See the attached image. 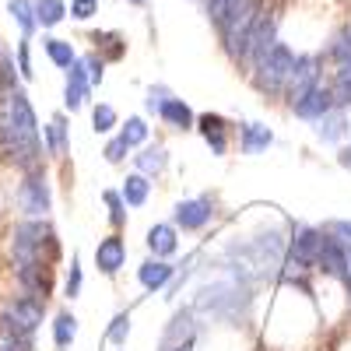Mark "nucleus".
<instances>
[{
    "instance_id": "f257e3e1",
    "label": "nucleus",
    "mask_w": 351,
    "mask_h": 351,
    "mask_svg": "<svg viewBox=\"0 0 351 351\" xmlns=\"http://www.w3.org/2000/svg\"><path fill=\"white\" fill-rule=\"evenodd\" d=\"M263 14V4L260 0H228L225 11L218 14L215 21V32H218V43L225 49V56L236 67L246 64V49H250V36Z\"/></svg>"
},
{
    "instance_id": "f03ea898",
    "label": "nucleus",
    "mask_w": 351,
    "mask_h": 351,
    "mask_svg": "<svg viewBox=\"0 0 351 351\" xmlns=\"http://www.w3.org/2000/svg\"><path fill=\"white\" fill-rule=\"evenodd\" d=\"M295 60H299V53L291 49L285 39H278L246 74H250V81H253V88H256L260 95L281 99L288 92V81H291V71H295Z\"/></svg>"
},
{
    "instance_id": "7ed1b4c3",
    "label": "nucleus",
    "mask_w": 351,
    "mask_h": 351,
    "mask_svg": "<svg viewBox=\"0 0 351 351\" xmlns=\"http://www.w3.org/2000/svg\"><path fill=\"white\" fill-rule=\"evenodd\" d=\"M60 246H56V236L46 218H25L14 225L11 232V256L14 267H25V263H53Z\"/></svg>"
},
{
    "instance_id": "20e7f679",
    "label": "nucleus",
    "mask_w": 351,
    "mask_h": 351,
    "mask_svg": "<svg viewBox=\"0 0 351 351\" xmlns=\"http://www.w3.org/2000/svg\"><path fill=\"white\" fill-rule=\"evenodd\" d=\"M46 319V302L32 295H14L0 306V334H21L32 337Z\"/></svg>"
},
{
    "instance_id": "39448f33",
    "label": "nucleus",
    "mask_w": 351,
    "mask_h": 351,
    "mask_svg": "<svg viewBox=\"0 0 351 351\" xmlns=\"http://www.w3.org/2000/svg\"><path fill=\"white\" fill-rule=\"evenodd\" d=\"M14 204L25 218H46L53 211V190L43 169L25 172V180L18 183V193H14Z\"/></svg>"
},
{
    "instance_id": "423d86ee",
    "label": "nucleus",
    "mask_w": 351,
    "mask_h": 351,
    "mask_svg": "<svg viewBox=\"0 0 351 351\" xmlns=\"http://www.w3.org/2000/svg\"><path fill=\"white\" fill-rule=\"evenodd\" d=\"M285 102H288V112L295 116V120H302V123H316V120H324L327 112L337 109L334 92H330L327 81L313 84V88H302V92H295V95H285Z\"/></svg>"
},
{
    "instance_id": "0eeeda50",
    "label": "nucleus",
    "mask_w": 351,
    "mask_h": 351,
    "mask_svg": "<svg viewBox=\"0 0 351 351\" xmlns=\"http://www.w3.org/2000/svg\"><path fill=\"white\" fill-rule=\"evenodd\" d=\"M218 208L211 197H186L172 208V225L180 232H204L211 221H215Z\"/></svg>"
},
{
    "instance_id": "6e6552de",
    "label": "nucleus",
    "mask_w": 351,
    "mask_h": 351,
    "mask_svg": "<svg viewBox=\"0 0 351 351\" xmlns=\"http://www.w3.org/2000/svg\"><path fill=\"white\" fill-rule=\"evenodd\" d=\"M4 116H8V123H11L18 134L39 141V120H36V109H32V102H28L25 88H18V92H11V95L4 99Z\"/></svg>"
},
{
    "instance_id": "1a4fd4ad",
    "label": "nucleus",
    "mask_w": 351,
    "mask_h": 351,
    "mask_svg": "<svg viewBox=\"0 0 351 351\" xmlns=\"http://www.w3.org/2000/svg\"><path fill=\"white\" fill-rule=\"evenodd\" d=\"M316 271L324 278H334L344 285L348 278V246L341 239H334L330 232H324V243H319V253H316Z\"/></svg>"
},
{
    "instance_id": "9d476101",
    "label": "nucleus",
    "mask_w": 351,
    "mask_h": 351,
    "mask_svg": "<svg viewBox=\"0 0 351 351\" xmlns=\"http://www.w3.org/2000/svg\"><path fill=\"white\" fill-rule=\"evenodd\" d=\"M123 267H127V243H123L120 232H109V236L99 239V246H95V271L102 278H116Z\"/></svg>"
},
{
    "instance_id": "9b49d317",
    "label": "nucleus",
    "mask_w": 351,
    "mask_h": 351,
    "mask_svg": "<svg viewBox=\"0 0 351 351\" xmlns=\"http://www.w3.org/2000/svg\"><path fill=\"white\" fill-rule=\"evenodd\" d=\"M193 130L204 137V144L211 148L215 158H225V155H228V134H232V123L225 120L221 112H200Z\"/></svg>"
},
{
    "instance_id": "f8f14e48",
    "label": "nucleus",
    "mask_w": 351,
    "mask_h": 351,
    "mask_svg": "<svg viewBox=\"0 0 351 351\" xmlns=\"http://www.w3.org/2000/svg\"><path fill=\"white\" fill-rule=\"evenodd\" d=\"M67 77H64V109L67 112H77V109H84L88 106V99H92V81H88V71H84V64H81V56L64 71Z\"/></svg>"
},
{
    "instance_id": "ddd939ff",
    "label": "nucleus",
    "mask_w": 351,
    "mask_h": 351,
    "mask_svg": "<svg viewBox=\"0 0 351 351\" xmlns=\"http://www.w3.org/2000/svg\"><path fill=\"white\" fill-rule=\"evenodd\" d=\"M313 84H324V53H299L295 71H291V81H288V92H285V95H295V92H302V88H313Z\"/></svg>"
},
{
    "instance_id": "4468645a",
    "label": "nucleus",
    "mask_w": 351,
    "mask_h": 351,
    "mask_svg": "<svg viewBox=\"0 0 351 351\" xmlns=\"http://www.w3.org/2000/svg\"><path fill=\"white\" fill-rule=\"evenodd\" d=\"M236 137H239V152L243 155H263L274 144V130L267 123H256V120H239L236 123Z\"/></svg>"
},
{
    "instance_id": "2eb2a0df",
    "label": "nucleus",
    "mask_w": 351,
    "mask_h": 351,
    "mask_svg": "<svg viewBox=\"0 0 351 351\" xmlns=\"http://www.w3.org/2000/svg\"><path fill=\"white\" fill-rule=\"evenodd\" d=\"M176 271H180V263H169V260H155V256H148L137 267V281H141V288L144 291H162V288H169V281L176 278Z\"/></svg>"
},
{
    "instance_id": "dca6fc26",
    "label": "nucleus",
    "mask_w": 351,
    "mask_h": 351,
    "mask_svg": "<svg viewBox=\"0 0 351 351\" xmlns=\"http://www.w3.org/2000/svg\"><path fill=\"white\" fill-rule=\"evenodd\" d=\"M148 253L155 260H169L180 253V228H176L172 221H158L148 228Z\"/></svg>"
},
{
    "instance_id": "f3484780",
    "label": "nucleus",
    "mask_w": 351,
    "mask_h": 351,
    "mask_svg": "<svg viewBox=\"0 0 351 351\" xmlns=\"http://www.w3.org/2000/svg\"><path fill=\"white\" fill-rule=\"evenodd\" d=\"M313 134H316V141H324V144H341V141L351 134V116H348V109H334V112L324 116V120H316V123H313Z\"/></svg>"
},
{
    "instance_id": "a211bd4d",
    "label": "nucleus",
    "mask_w": 351,
    "mask_h": 351,
    "mask_svg": "<svg viewBox=\"0 0 351 351\" xmlns=\"http://www.w3.org/2000/svg\"><path fill=\"white\" fill-rule=\"evenodd\" d=\"M158 120L169 127V130H180V134H186V130H193L197 127V112L180 99V95H172L162 109H158Z\"/></svg>"
},
{
    "instance_id": "6ab92c4d",
    "label": "nucleus",
    "mask_w": 351,
    "mask_h": 351,
    "mask_svg": "<svg viewBox=\"0 0 351 351\" xmlns=\"http://www.w3.org/2000/svg\"><path fill=\"white\" fill-rule=\"evenodd\" d=\"M134 165H137L141 176L155 180V176H162L169 169V148H165V144H144V148L134 155Z\"/></svg>"
},
{
    "instance_id": "aec40b11",
    "label": "nucleus",
    "mask_w": 351,
    "mask_h": 351,
    "mask_svg": "<svg viewBox=\"0 0 351 351\" xmlns=\"http://www.w3.org/2000/svg\"><path fill=\"white\" fill-rule=\"evenodd\" d=\"M43 137H46V152L53 158H60L67 148H71V127H67V116L64 112H53V120L43 127Z\"/></svg>"
},
{
    "instance_id": "412c9836",
    "label": "nucleus",
    "mask_w": 351,
    "mask_h": 351,
    "mask_svg": "<svg viewBox=\"0 0 351 351\" xmlns=\"http://www.w3.org/2000/svg\"><path fill=\"white\" fill-rule=\"evenodd\" d=\"M8 14L18 25L21 39H32L39 32V18H36V0H8Z\"/></svg>"
},
{
    "instance_id": "4be33fe9",
    "label": "nucleus",
    "mask_w": 351,
    "mask_h": 351,
    "mask_svg": "<svg viewBox=\"0 0 351 351\" xmlns=\"http://www.w3.org/2000/svg\"><path fill=\"white\" fill-rule=\"evenodd\" d=\"M120 197H123V204L127 208H144V204L152 200V180L148 176H141V172H130L127 180H123V186H120Z\"/></svg>"
},
{
    "instance_id": "5701e85b",
    "label": "nucleus",
    "mask_w": 351,
    "mask_h": 351,
    "mask_svg": "<svg viewBox=\"0 0 351 351\" xmlns=\"http://www.w3.org/2000/svg\"><path fill=\"white\" fill-rule=\"evenodd\" d=\"M43 53H46V60H49L53 67H60V71H67V67L77 60L74 43H71V39H60V36H46V39H43Z\"/></svg>"
},
{
    "instance_id": "b1692460",
    "label": "nucleus",
    "mask_w": 351,
    "mask_h": 351,
    "mask_svg": "<svg viewBox=\"0 0 351 351\" xmlns=\"http://www.w3.org/2000/svg\"><path fill=\"white\" fill-rule=\"evenodd\" d=\"M53 344L60 348V351H67L71 344H74V337H77V316L71 313V309H60L53 316Z\"/></svg>"
},
{
    "instance_id": "393cba45",
    "label": "nucleus",
    "mask_w": 351,
    "mask_h": 351,
    "mask_svg": "<svg viewBox=\"0 0 351 351\" xmlns=\"http://www.w3.org/2000/svg\"><path fill=\"white\" fill-rule=\"evenodd\" d=\"M330 92H334V102L337 109H351V60L348 64H337L330 71Z\"/></svg>"
},
{
    "instance_id": "a878e982",
    "label": "nucleus",
    "mask_w": 351,
    "mask_h": 351,
    "mask_svg": "<svg viewBox=\"0 0 351 351\" xmlns=\"http://www.w3.org/2000/svg\"><path fill=\"white\" fill-rule=\"evenodd\" d=\"M36 18H39V28H56L67 21V0H36Z\"/></svg>"
},
{
    "instance_id": "bb28decb",
    "label": "nucleus",
    "mask_w": 351,
    "mask_h": 351,
    "mask_svg": "<svg viewBox=\"0 0 351 351\" xmlns=\"http://www.w3.org/2000/svg\"><path fill=\"white\" fill-rule=\"evenodd\" d=\"M120 137L130 144V152H134V148H144V144H148L152 127H148L144 116H127V123H120Z\"/></svg>"
},
{
    "instance_id": "cd10ccee",
    "label": "nucleus",
    "mask_w": 351,
    "mask_h": 351,
    "mask_svg": "<svg viewBox=\"0 0 351 351\" xmlns=\"http://www.w3.org/2000/svg\"><path fill=\"white\" fill-rule=\"evenodd\" d=\"M92 43H95V53L106 49V56H102L106 64L109 60H123L127 56V43H123L120 32H92Z\"/></svg>"
},
{
    "instance_id": "c85d7f7f",
    "label": "nucleus",
    "mask_w": 351,
    "mask_h": 351,
    "mask_svg": "<svg viewBox=\"0 0 351 351\" xmlns=\"http://www.w3.org/2000/svg\"><path fill=\"white\" fill-rule=\"evenodd\" d=\"M324 60H330L334 67L351 60V36H348V25L341 28V32H334V36H330V43L324 46Z\"/></svg>"
},
{
    "instance_id": "c756f323",
    "label": "nucleus",
    "mask_w": 351,
    "mask_h": 351,
    "mask_svg": "<svg viewBox=\"0 0 351 351\" xmlns=\"http://www.w3.org/2000/svg\"><path fill=\"white\" fill-rule=\"evenodd\" d=\"M120 127V112H116L109 102H95L92 106V130L95 134H112Z\"/></svg>"
},
{
    "instance_id": "7c9ffc66",
    "label": "nucleus",
    "mask_w": 351,
    "mask_h": 351,
    "mask_svg": "<svg viewBox=\"0 0 351 351\" xmlns=\"http://www.w3.org/2000/svg\"><path fill=\"white\" fill-rule=\"evenodd\" d=\"M127 337H130V313H116L112 324L106 327V344L112 348H127Z\"/></svg>"
},
{
    "instance_id": "2f4dec72",
    "label": "nucleus",
    "mask_w": 351,
    "mask_h": 351,
    "mask_svg": "<svg viewBox=\"0 0 351 351\" xmlns=\"http://www.w3.org/2000/svg\"><path fill=\"white\" fill-rule=\"evenodd\" d=\"M102 200L109 204V221H112V232H120L127 225V204L120 197V190H102Z\"/></svg>"
},
{
    "instance_id": "473e14b6",
    "label": "nucleus",
    "mask_w": 351,
    "mask_h": 351,
    "mask_svg": "<svg viewBox=\"0 0 351 351\" xmlns=\"http://www.w3.org/2000/svg\"><path fill=\"white\" fill-rule=\"evenodd\" d=\"M81 285H84L81 256L74 253V256H71V267H67V278H64V295H67V299H77V295H81Z\"/></svg>"
},
{
    "instance_id": "72a5a7b5",
    "label": "nucleus",
    "mask_w": 351,
    "mask_h": 351,
    "mask_svg": "<svg viewBox=\"0 0 351 351\" xmlns=\"http://www.w3.org/2000/svg\"><path fill=\"white\" fill-rule=\"evenodd\" d=\"M172 95H176V92H172L169 84H152L148 92H144V109H148L152 116H158V109H162Z\"/></svg>"
},
{
    "instance_id": "f704fd0d",
    "label": "nucleus",
    "mask_w": 351,
    "mask_h": 351,
    "mask_svg": "<svg viewBox=\"0 0 351 351\" xmlns=\"http://www.w3.org/2000/svg\"><path fill=\"white\" fill-rule=\"evenodd\" d=\"M32 39H21L18 46H14V64H18V74H21V81H32L36 77V71H32V46H28Z\"/></svg>"
},
{
    "instance_id": "c9c22d12",
    "label": "nucleus",
    "mask_w": 351,
    "mask_h": 351,
    "mask_svg": "<svg viewBox=\"0 0 351 351\" xmlns=\"http://www.w3.org/2000/svg\"><path fill=\"white\" fill-rule=\"evenodd\" d=\"M102 155H106V162H109V165H123V162H127V155H130V144H127L120 134H116V137H109V141H106Z\"/></svg>"
},
{
    "instance_id": "e433bc0d",
    "label": "nucleus",
    "mask_w": 351,
    "mask_h": 351,
    "mask_svg": "<svg viewBox=\"0 0 351 351\" xmlns=\"http://www.w3.org/2000/svg\"><path fill=\"white\" fill-rule=\"evenodd\" d=\"M81 64H84V71H88V81H92V88L106 81V60H102L99 53H84Z\"/></svg>"
},
{
    "instance_id": "4c0bfd02",
    "label": "nucleus",
    "mask_w": 351,
    "mask_h": 351,
    "mask_svg": "<svg viewBox=\"0 0 351 351\" xmlns=\"http://www.w3.org/2000/svg\"><path fill=\"white\" fill-rule=\"evenodd\" d=\"M67 14H71L74 21H92V18L99 14V0H71Z\"/></svg>"
},
{
    "instance_id": "58836bf2",
    "label": "nucleus",
    "mask_w": 351,
    "mask_h": 351,
    "mask_svg": "<svg viewBox=\"0 0 351 351\" xmlns=\"http://www.w3.org/2000/svg\"><path fill=\"white\" fill-rule=\"evenodd\" d=\"M0 351H36V341L21 334H0Z\"/></svg>"
},
{
    "instance_id": "ea45409f",
    "label": "nucleus",
    "mask_w": 351,
    "mask_h": 351,
    "mask_svg": "<svg viewBox=\"0 0 351 351\" xmlns=\"http://www.w3.org/2000/svg\"><path fill=\"white\" fill-rule=\"evenodd\" d=\"M324 232H330L334 239H341L344 246H351V218H330L324 225Z\"/></svg>"
},
{
    "instance_id": "a19ab883",
    "label": "nucleus",
    "mask_w": 351,
    "mask_h": 351,
    "mask_svg": "<svg viewBox=\"0 0 351 351\" xmlns=\"http://www.w3.org/2000/svg\"><path fill=\"white\" fill-rule=\"evenodd\" d=\"M337 165L351 172V144H341V148H337Z\"/></svg>"
},
{
    "instance_id": "79ce46f5",
    "label": "nucleus",
    "mask_w": 351,
    "mask_h": 351,
    "mask_svg": "<svg viewBox=\"0 0 351 351\" xmlns=\"http://www.w3.org/2000/svg\"><path fill=\"white\" fill-rule=\"evenodd\" d=\"M344 288H348V295H351V246H348V278H344Z\"/></svg>"
},
{
    "instance_id": "37998d69",
    "label": "nucleus",
    "mask_w": 351,
    "mask_h": 351,
    "mask_svg": "<svg viewBox=\"0 0 351 351\" xmlns=\"http://www.w3.org/2000/svg\"><path fill=\"white\" fill-rule=\"evenodd\" d=\"M127 4H134V8H144V4H148V0H127Z\"/></svg>"
},
{
    "instance_id": "c03bdc74",
    "label": "nucleus",
    "mask_w": 351,
    "mask_h": 351,
    "mask_svg": "<svg viewBox=\"0 0 351 351\" xmlns=\"http://www.w3.org/2000/svg\"><path fill=\"white\" fill-rule=\"evenodd\" d=\"M348 36H351V21H348Z\"/></svg>"
}]
</instances>
